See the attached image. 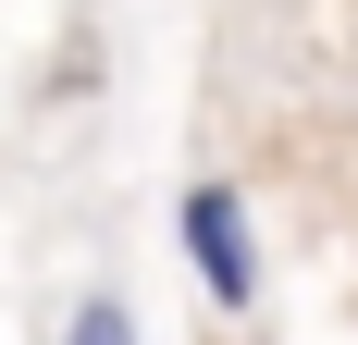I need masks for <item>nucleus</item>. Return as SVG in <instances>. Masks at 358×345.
I'll return each mask as SVG.
<instances>
[{
  "label": "nucleus",
  "instance_id": "f257e3e1",
  "mask_svg": "<svg viewBox=\"0 0 358 345\" xmlns=\"http://www.w3.org/2000/svg\"><path fill=\"white\" fill-rule=\"evenodd\" d=\"M173 247H185V272H198V296H210V321H259V222H248V185L185 172Z\"/></svg>",
  "mask_w": 358,
  "mask_h": 345
},
{
  "label": "nucleus",
  "instance_id": "f03ea898",
  "mask_svg": "<svg viewBox=\"0 0 358 345\" xmlns=\"http://www.w3.org/2000/svg\"><path fill=\"white\" fill-rule=\"evenodd\" d=\"M50 345H148V321H136L124 284H74V309H62V333H50Z\"/></svg>",
  "mask_w": 358,
  "mask_h": 345
}]
</instances>
